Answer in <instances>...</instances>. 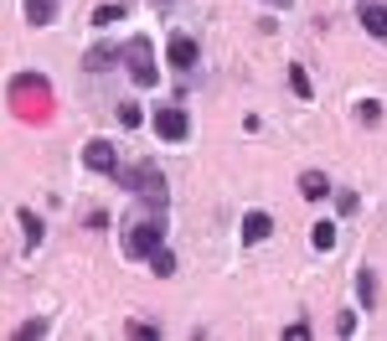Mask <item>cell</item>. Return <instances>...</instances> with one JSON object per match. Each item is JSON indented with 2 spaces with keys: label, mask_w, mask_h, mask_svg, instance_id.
<instances>
[{
  "label": "cell",
  "mask_w": 387,
  "mask_h": 341,
  "mask_svg": "<svg viewBox=\"0 0 387 341\" xmlns=\"http://www.w3.org/2000/svg\"><path fill=\"white\" fill-rule=\"evenodd\" d=\"M269 6H289V0H269Z\"/></svg>",
  "instance_id": "obj_23"
},
{
  "label": "cell",
  "mask_w": 387,
  "mask_h": 341,
  "mask_svg": "<svg viewBox=\"0 0 387 341\" xmlns=\"http://www.w3.org/2000/svg\"><path fill=\"white\" fill-rule=\"evenodd\" d=\"M284 336H289V341H305V336H310V321H295V326H289Z\"/></svg>",
  "instance_id": "obj_22"
},
{
  "label": "cell",
  "mask_w": 387,
  "mask_h": 341,
  "mask_svg": "<svg viewBox=\"0 0 387 341\" xmlns=\"http://www.w3.org/2000/svg\"><path fill=\"white\" fill-rule=\"evenodd\" d=\"M21 228H26V243H42V217H36V212H26V207H21Z\"/></svg>",
  "instance_id": "obj_15"
},
{
  "label": "cell",
  "mask_w": 387,
  "mask_h": 341,
  "mask_svg": "<svg viewBox=\"0 0 387 341\" xmlns=\"http://www.w3.org/2000/svg\"><path fill=\"white\" fill-rule=\"evenodd\" d=\"M160 6H170V0H160Z\"/></svg>",
  "instance_id": "obj_24"
},
{
  "label": "cell",
  "mask_w": 387,
  "mask_h": 341,
  "mask_svg": "<svg viewBox=\"0 0 387 341\" xmlns=\"http://www.w3.org/2000/svg\"><path fill=\"white\" fill-rule=\"evenodd\" d=\"M129 336H145V341H150V336H160V331H155L150 321H129Z\"/></svg>",
  "instance_id": "obj_20"
},
{
  "label": "cell",
  "mask_w": 387,
  "mask_h": 341,
  "mask_svg": "<svg viewBox=\"0 0 387 341\" xmlns=\"http://www.w3.org/2000/svg\"><path fill=\"white\" fill-rule=\"evenodd\" d=\"M336 207H341L346 217H351V212H356V207H362V202H356V191H336Z\"/></svg>",
  "instance_id": "obj_19"
},
{
  "label": "cell",
  "mask_w": 387,
  "mask_h": 341,
  "mask_svg": "<svg viewBox=\"0 0 387 341\" xmlns=\"http://www.w3.org/2000/svg\"><path fill=\"white\" fill-rule=\"evenodd\" d=\"M356 119H362V124H377V119H382L377 99H362V103H356Z\"/></svg>",
  "instance_id": "obj_17"
},
{
  "label": "cell",
  "mask_w": 387,
  "mask_h": 341,
  "mask_svg": "<svg viewBox=\"0 0 387 341\" xmlns=\"http://www.w3.org/2000/svg\"><path fill=\"white\" fill-rule=\"evenodd\" d=\"M155 129H160V140H186V135H191V119H186V109L166 103V109L155 114Z\"/></svg>",
  "instance_id": "obj_4"
},
{
  "label": "cell",
  "mask_w": 387,
  "mask_h": 341,
  "mask_svg": "<svg viewBox=\"0 0 387 341\" xmlns=\"http://www.w3.org/2000/svg\"><path fill=\"white\" fill-rule=\"evenodd\" d=\"M310 243L320 248V254H326V248H336V222H315V228H310Z\"/></svg>",
  "instance_id": "obj_11"
},
{
  "label": "cell",
  "mask_w": 387,
  "mask_h": 341,
  "mask_svg": "<svg viewBox=\"0 0 387 341\" xmlns=\"http://www.w3.org/2000/svg\"><path fill=\"white\" fill-rule=\"evenodd\" d=\"M356 295H362V310L377 305V269H362V274H356Z\"/></svg>",
  "instance_id": "obj_9"
},
{
  "label": "cell",
  "mask_w": 387,
  "mask_h": 341,
  "mask_svg": "<svg viewBox=\"0 0 387 341\" xmlns=\"http://www.w3.org/2000/svg\"><path fill=\"white\" fill-rule=\"evenodd\" d=\"M114 57H119V52H114V47H93V52H88V62H83V68H88V73H103V68H109V62H114Z\"/></svg>",
  "instance_id": "obj_13"
},
{
  "label": "cell",
  "mask_w": 387,
  "mask_h": 341,
  "mask_svg": "<svg viewBox=\"0 0 387 341\" xmlns=\"http://www.w3.org/2000/svg\"><path fill=\"white\" fill-rule=\"evenodd\" d=\"M114 21H124V6H114V0L93 10V26H114Z\"/></svg>",
  "instance_id": "obj_16"
},
{
  "label": "cell",
  "mask_w": 387,
  "mask_h": 341,
  "mask_svg": "<svg viewBox=\"0 0 387 341\" xmlns=\"http://www.w3.org/2000/svg\"><path fill=\"white\" fill-rule=\"evenodd\" d=\"M289 88H295L305 103H310V94H315V83H310V73H305V68H289Z\"/></svg>",
  "instance_id": "obj_14"
},
{
  "label": "cell",
  "mask_w": 387,
  "mask_h": 341,
  "mask_svg": "<svg viewBox=\"0 0 387 341\" xmlns=\"http://www.w3.org/2000/svg\"><path fill=\"white\" fill-rule=\"evenodd\" d=\"M119 124H124V129H140V124H145L140 103H124V109H119Z\"/></svg>",
  "instance_id": "obj_18"
},
{
  "label": "cell",
  "mask_w": 387,
  "mask_h": 341,
  "mask_svg": "<svg viewBox=\"0 0 387 341\" xmlns=\"http://www.w3.org/2000/svg\"><path fill=\"white\" fill-rule=\"evenodd\" d=\"M356 21L367 26V36H377V42H387V6H382V0H362Z\"/></svg>",
  "instance_id": "obj_6"
},
{
  "label": "cell",
  "mask_w": 387,
  "mask_h": 341,
  "mask_svg": "<svg viewBox=\"0 0 387 341\" xmlns=\"http://www.w3.org/2000/svg\"><path fill=\"white\" fill-rule=\"evenodd\" d=\"M160 238H166V222H160V217H135L129 233H124V254L129 259H150L160 248Z\"/></svg>",
  "instance_id": "obj_1"
},
{
  "label": "cell",
  "mask_w": 387,
  "mask_h": 341,
  "mask_svg": "<svg viewBox=\"0 0 387 341\" xmlns=\"http://www.w3.org/2000/svg\"><path fill=\"white\" fill-rule=\"evenodd\" d=\"M150 269L160 274V280H166V274H176V254H170V248H166V243H160V248H155V254H150Z\"/></svg>",
  "instance_id": "obj_12"
},
{
  "label": "cell",
  "mask_w": 387,
  "mask_h": 341,
  "mask_svg": "<svg viewBox=\"0 0 387 341\" xmlns=\"http://www.w3.org/2000/svg\"><path fill=\"white\" fill-rule=\"evenodd\" d=\"M300 191H305V196H310V202H320V196H326V191H330V181H326V176H320V170H305V176H300Z\"/></svg>",
  "instance_id": "obj_10"
},
{
  "label": "cell",
  "mask_w": 387,
  "mask_h": 341,
  "mask_svg": "<svg viewBox=\"0 0 387 341\" xmlns=\"http://www.w3.org/2000/svg\"><path fill=\"white\" fill-rule=\"evenodd\" d=\"M166 57H170V68H176V73H191L196 68V57H202V47H196L191 42V36H170V47H166Z\"/></svg>",
  "instance_id": "obj_5"
},
{
  "label": "cell",
  "mask_w": 387,
  "mask_h": 341,
  "mask_svg": "<svg viewBox=\"0 0 387 341\" xmlns=\"http://www.w3.org/2000/svg\"><path fill=\"white\" fill-rule=\"evenodd\" d=\"M336 331H341V336L356 331V316H351V310H341V316H336Z\"/></svg>",
  "instance_id": "obj_21"
},
{
  "label": "cell",
  "mask_w": 387,
  "mask_h": 341,
  "mask_svg": "<svg viewBox=\"0 0 387 341\" xmlns=\"http://www.w3.org/2000/svg\"><path fill=\"white\" fill-rule=\"evenodd\" d=\"M269 233H274V217L269 212H248L243 217V243H263Z\"/></svg>",
  "instance_id": "obj_7"
},
{
  "label": "cell",
  "mask_w": 387,
  "mask_h": 341,
  "mask_svg": "<svg viewBox=\"0 0 387 341\" xmlns=\"http://www.w3.org/2000/svg\"><path fill=\"white\" fill-rule=\"evenodd\" d=\"M57 10H62V0H26V21L31 26H52Z\"/></svg>",
  "instance_id": "obj_8"
},
{
  "label": "cell",
  "mask_w": 387,
  "mask_h": 341,
  "mask_svg": "<svg viewBox=\"0 0 387 341\" xmlns=\"http://www.w3.org/2000/svg\"><path fill=\"white\" fill-rule=\"evenodd\" d=\"M83 166H88V170H103V176H114V170H119V150L109 145V140H88V145H83Z\"/></svg>",
  "instance_id": "obj_3"
},
{
  "label": "cell",
  "mask_w": 387,
  "mask_h": 341,
  "mask_svg": "<svg viewBox=\"0 0 387 341\" xmlns=\"http://www.w3.org/2000/svg\"><path fill=\"white\" fill-rule=\"evenodd\" d=\"M119 57H124V68H129V78H135L140 88H155V83H160V73H155V57H150V42H145V36H135V42H129L124 52H119Z\"/></svg>",
  "instance_id": "obj_2"
}]
</instances>
